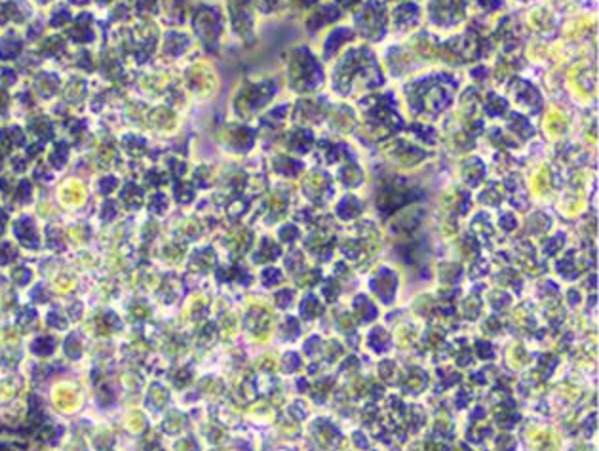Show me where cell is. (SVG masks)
Here are the masks:
<instances>
[{
	"mask_svg": "<svg viewBox=\"0 0 599 451\" xmlns=\"http://www.w3.org/2000/svg\"><path fill=\"white\" fill-rule=\"evenodd\" d=\"M76 402H78V394H76V390L69 388L67 385L55 388V404H58L61 409L69 411V409H72L74 406H76Z\"/></svg>",
	"mask_w": 599,
	"mask_h": 451,
	"instance_id": "1",
	"label": "cell"
},
{
	"mask_svg": "<svg viewBox=\"0 0 599 451\" xmlns=\"http://www.w3.org/2000/svg\"><path fill=\"white\" fill-rule=\"evenodd\" d=\"M21 381L19 379H6V381H2L0 383V398H10V396H14L15 392H19L21 390Z\"/></svg>",
	"mask_w": 599,
	"mask_h": 451,
	"instance_id": "2",
	"label": "cell"
},
{
	"mask_svg": "<svg viewBox=\"0 0 599 451\" xmlns=\"http://www.w3.org/2000/svg\"><path fill=\"white\" fill-rule=\"evenodd\" d=\"M53 347H55V341L51 339V337H38L35 343H33V350H35L36 354H42V356H46V354H50L51 350H53Z\"/></svg>",
	"mask_w": 599,
	"mask_h": 451,
	"instance_id": "3",
	"label": "cell"
},
{
	"mask_svg": "<svg viewBox=\"0 0 599 451\" xmlns=\"http://www.w3.org/2000/svg\"><path fill=\"white\" fill-rule=\"evenodd\" d=\"M65 350H67V354H69V358H78L80 354H82V343H80L78 335H71V337L67 339Z\"/></svg>",
	"mask_w": 599,
	"mask_h": 451,
	"instance_id": "4",
	"label": "cell"
},
{
	"mask_svg": "<svg viewBox=\"0 0 599 451\" xmlns=\"http://www.w3.org/2000/svg\"><path fill=\"white\" fill-rule=\"evenodd\" d=\"M166 400H167V392H166V390H164V388H162L160 385L152 386V388H151V402H152V404H154L156 408H162V406L166 404Z\"/></svg>",
	"mask_w": 599,
	"mask_h": 451,
	"instance_id": "5",
	"label": "cell"
},
{
	"mask_svg": "<svg viewBox=\"0 0 599 451\" xmlns=\"http://www.w3.org/2000/svg\"><path fill=\"white\" fill-rule=\"evenodd\" d=\"M33 320H35V311H29V308H25L21 314H19V320H17V324L21 326V328H27L29 324H33Z\"/></svg>",
	"mask_w": 599,
	"mask_h": 451,
	"instance_id": "6",
	"label": "cell"
},
{
	"mask_svg": "<svg viewBox=\"0 0 599 451\" xmlns=\"http://www.w3.org/2000/svg\"><path fill=\"white\" fill-rule=\"evenodd\" d=\"M48 324H50L51 328H55V329H63L67 326V322L63 320V318H61V314H58V313H51L50 316H48Z\"/></svg>",
	"mask_w": 599,
	"mask_h": 451,
	"instance_id": "7",
	"label": "cell"
},
{
	"mask_svg": "<svg viewBox=\"0 0 599 451\" xmlns=\"http://www.w3.org/2000/svg\"><path fill=\"white\" fill-rule=\"evenodd\" d=\"M143 415L141 413H135V415H131V421H130V427L133 430H141L143 429Z\"/></svg>",
	"mask_w": 599,
	"mask_h": 451,
	"instance_id": "8",
	"label": "cell"
},
{
	"mask_svg": "<svg viewBox=\"0 0 599 451\" xmlns=\"http://www.w3.org/2000/svg\"><path fill=\"white\" fill-rule=\"evenodd\" d=\"M80 313H82V308H80V305H76V308H74V306H72V308H71V314H72V316H74V318H78V316H80Z\"/></svg>",
	"mask_w": 599,
	"mask_h": 451,
	"instance_id": "9",
	"label": "cell"
}]
</instances>
